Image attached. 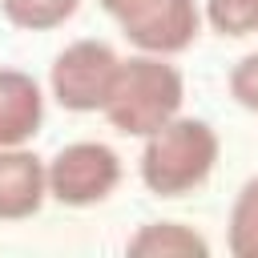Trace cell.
I'll use <instances>...</instances> for the list:
<instances>
[{"label": "cell", "mask_w": 258, "mask_h": 258, "mask_svg": "<svg viewBox=\"0 0 258 258\" xmlns=\"http://www.w3.org/2000/svg\"><path fill=\"white\" fill-rule=\"evenodd\" d=\"M181 101H185L181 69L169 64L165 56L137 52V56L121 60L105 117L125 137H149L153 129H161L165 121H173L181 113Z\"/></svg>", "instance_id": "6da1fadb"}, {"label": "cell", "mask_w": 258, "mask_h": 258, "mask_svg": "<svg viewBox=\"0 0 258 258\" xmlns=\"http://www.w3.org/2000/svg\"><path fill=\"white\" fill-rule=\"evenodd\" d=\"M218 165V133L202 117H173L145 137L141 181L157 198H181L206 185Z\"/></svg>", "instance_id": "7a4b0ae2"}, {"label": "cell", "mask_w": 258, "mask_h": 258, "mask_svg": "<svg viewBox=\"0 0 258 258\" xmlns=\"http://www.w3.org/2000/svg\"><path fill=\"white\" fill-rule=\"evenodd\" d=\"M121 73V56L105 40H73L69 48L56 52L48 85L60 109L69 113H105L113 85Z\"/></svg>", "instance_id": "3957f363"}, {"label": "cell", "mask_w": 258, "mask_h": 258, "mask_svg": "<svg viewBox=\"0 0 258 258\" xmlns=\"http://www.w3.org/2000/svg\"><path fill=\"white\" fill-rule=\"evenodd\" d=\"M121 181V157L105 141H73L48 161V198L85 210L105 202Z\"/></svg>", "instance_id": "277c9868"}, {"label": "cell", "mask_w": 258, "mask_h": 258, "mask_svg": "<svg viewBox=\"0 0 258 258\" xmlns=\"http://www.w3.org/2000/svg\"><path fill=\"white\" fill-rule=\"evenodd\" d=\"M121 32L137 52L173 56V52H185L198 40L202 8H198V0H149L141 12L121 20Z\"/></svg>", "instance_id": "5b68a950"}, {"label": "cell", "mask_w": 258, "mask_h": 258, "mask_svg": "<svg viewBox=\"0 0 258 258\" xmlns=\"http://www.w3.org/2000/svg\"><path fill=\"white\" fill-rule=\"evenodd\" d=\"M44 198H48V165L24 145L0 149V222L32 218L44 206Z\"/></svg>", "instance_id": "8992f818"}, {"label": "cell", "mask_w": 258, "mask_h": 258, "mask_svg": "<svg viewBox=\"0 0 258 258\" xmlns=\"http://www.w3.org/2000/svg\"><path fill=\"white\" fill-rule=\"evenodd\" d=\"M44 121V93L20 69H0V149L28 145Z\"/></svg>", "instance_id": "52a82bcc"}, {"label": "cell", "mask_w": 258, "mask_h": 258, "mask_svg": "<svg viewBox=\"0 0 258 258\" xmlns=\"http://www.w3.org/2000/svg\"><path fill=\"white\" fill-rule=\"evenodd\" d=\"M125 250L133 258H210V242L181 222H145Z\"/></svg>", "instance_id": "ba28073f"}, {"label": "cell", "mask_w": 258, "mask_h": 258, "mask_svg": "<svg viewBox=\"0 0 258 258\" xmlns=\"http://www.w3.org/2000/svg\"><path fill=\"white\" fill-rule=\"evenodd\" d=\"M226 246L234 258H258V177H250L230 206Z\"/></svg>", "instance_id": "9c48e42d"}, {"label": "cell", "mask_w": 258, "mask_h": 258, "mask_svg": "<svg viewBox=\"0 0 258 258\" xmlns=\"http://www.w3.org/2000/svg\"><path fill=\"white\" fill-rule=\"evenodd\" d=\"M77 8H81V0H0L4 20L24 28V32H52Z\"/></svg>", "instance_id": "30bf717a"}, {"label": "cell", "mask_w": 258, "mask_h": 258, "mask_svg": "<svg viewBox=\"0 0 258 258\" xmlns=\"http://www.w3.org/2000/svg\"><path fill=\"white\" fill-rule=\"evenodd\" d=\"M206 24L222 36L258 32V0H206Z\"/></svg>", "instance_id": "8fae6325"}, {"label": "cell", "mask_w": 258, "mask_h": 258, "mask_svg": "<svg viewBox=\"0 0 258 258\" xmlns=\"http://www.w3.org/2000/svg\"><path fill=\"white\" fill-rule=\"evenodd\" d=\"M230 97H234L242 109L258 113V52L242 56V60L230 69Z\"/></svg>", "instance_id": "7c38bea8"}, {"label": "cell", "mask_w": 258, "mask_h": 258, "mask_svg": "<svg viewBox=\"0 0 258 258\" xmlns=\"http://www.w3.org/2000/svg\"><path fill=\"white\" fill-rule=\"evenodd\" d=\"M97 4H101V8H105V12H109L117 24H121V20H129L133 12H141L149 0H97Z\"/></svg>", "instance_id": "4fadbf2b"}]
</instances>
